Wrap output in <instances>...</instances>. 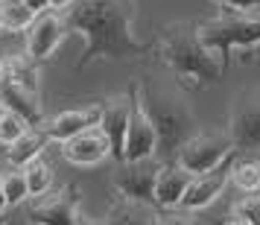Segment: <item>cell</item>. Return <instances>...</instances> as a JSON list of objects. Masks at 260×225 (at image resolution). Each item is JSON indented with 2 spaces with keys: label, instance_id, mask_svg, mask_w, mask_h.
<instances>
[{
  "label": "cell",
  "instance_id": "6da1fadb",
  "mask_svg": "<svg viewBox=\"0 0 260 225\" xmlns=\"http://www.w3.org/2000/svg\"><path fill=\"white\" fill-rule=\"evenodd\" d=\"M135 0H71L68 9H61V21L68 29L85 38L82 59L76 61V71H85L96 59H141L152 44H143L132 33L135 21Z\"/></svg>",
  "mask_w": 260,
  "mask_h": 225
},
{
  "label": "cell",
  "instance_id": "7a4b0ae2",
  "mask_svg": "<svg viewBox=\"0 0 260 225\" xmlns=\"http://www.w3.org/2000/svg\"><path fill=\"white\" fill-rule=\"evenodd\" d=\"M155 53L176 73L178 82L190 85V88L213 85L225 76L219 59L199 41L196 24H187V21H176V24L164 26L158 36V44H155Z\"/></svg>",
  "mask_w": 260,
  "mask_h": 225
},
{
  "label": "cell",
  "instance_id": "3957f363",
  "mask_svg": "<svg viewBox=\"0 0 260 225\" xmlns=\"http://www.w3.org/2000/svg\"><path fill=\"white\" fill-rule=\"evenodd\" d=\"M138 100L158 135V152L176 158L181 143L193 135V108L178 91L152 82H138Z\"/></svg>",
  "mask_w": 260,
  "mask_h": 225
},
{
  "label": "cell",
  "instance_id": "277c9868",
  "mask_svg": "<svg viewBox=\"0 0 260 225\" xmlns=\"http://www.w3.org/2000/svg\"><path fill=\"white\" fill-rule=\"evenodd\" d=\"M196 36L219 59L222 71H228L234 47L240 50L260 47V15L228 9V12L216 15V18H208V21L196 24Z\"/></svg>",
  "mask_w": 260,
  "mask_h": 225
},
{
  "label": "cell",
  "instance_id": "5b68a950",
  "mask_svg": "<svg viewBox=\"0 0 260 225\" xmlns=\"http://www.w3.org/2000/svg\"><path fill=\"white\" fill-rule=\"evenodd\" d=\"M231 155H234V143L228 132H199L181 143V149L176 152V164L187 170L190 176H199L231 161Z\"/></svg>",
  "mask_w": 260,
  "mask_h": 225
},
{
  "label": "cell",
  "instance_id": "8992f818",
  "mask_svg": "<svg viewBox=\"0 0 260 225\" xmlns=\"http://www.w3.org/2000/svg\"><path fill=\"white\" fill-rule=\"evenodd\" d=\"M228 138L234 143V152H260V88H248L234 97Z\"/></svg>",
  "mask_w": 260,
  "mask_h": 225
},
{
  "label": "cell",
  "instance_id": "52a82bcc",
  "mask_svg": "<svg viewBox=\"0 0 260 225\" xmlns=\"http://www.w3.org/2000/svg\"><path fill=\"white\" fill-rule=\"evenodd\" d=\"M26 219L29 225H79V190L68 184L36 196L26 208Z\"/></svg>",
  "mask_w": 260,
  "mask_h": 225
},
{
  "label": "cell",
  "instance_id": "ba28073f",
  "mask_svg": "<svg viewBox=\"0 0 260 225\" xmlns=\"http://www.w3.org/2000/svg\"><path fill=\"white\" fill-rule=\"evenodd\" d=\"M161 164L164 161H158V158L123 161V164H117V173H114V187L120 190V196L155 208V181H158Z\"/></svg>",
  "mask_w": 260,
  "mask_h": 225
},
{
  "label": "cell",
  "instance_id": "9c48e42d",
  "mask_svg": "<svg viewBox=\"0 0 260 225\" xmlns=\"http://www.w3.org/2000/svg\"><path fill=\"white\" fill-rule=\"evenodd\" d=\"M129 91H132V114H129V129H126L123 161H146V158L158 155V135H155L152 123H149L141 100H138V82H132Z\"/></svg>",
  "mask_w": 260,
  "mask_h": 225
},
{
  "label": "cell",
  "instance_id": "30bf717a",
  "mask_svg": "<svg viewBox=\"0 0 260 225\" xmlns=\"http://www.w3.org/2000/svg\"><path fill=\"white\" fill-rule=\"evenodd\" d=\"M103 106V114H100V132L106 135L108 149H111V158L123 164V149H126V129H129V114H132V91L126 94H114L108 97Z\"/></svg>",
  "mask_w": 260,
  "mask_h": 225
},
{
  "label": "cell",
  "instance_id": "8fae6325",
  "mask_svg": "<svg viewBox=\"0 0 260 225\" xmlns=\"http://www.w3.org/2000/svg\"><path fill=\"white\" fill-rule=\"evenodd\" d=\"M64 33H68V26H64L59 12H53V9L41 12L36 21H32V26L26 29V56L32 61L50 59V56L56 53V47L61 44Z\"/></svg>",
  "mask_w": 260,
  "mask_h": 225
},
{
  "label": "cell",
  "instance_id": "7c38bea8",
  "mask_svg": "<svg viewBox=\"0 0 260 225\" xmlns=\"http://www.w3.org/2000/svg\"><path fill=\"white\" fill-rule=\"evenodd\" d=\"M231 161H225L222 167H216L211 173H199V176L190 178L187 190H184V196H181V205L178 208H184V211H202V208H208L219 193L225 190V184L231 181Z\"/></svg>",
  "mask_w": 260,
  "mask_h": 225
},
{
  "label": "cell",
  "instance_id": "4fadbf2b",
  "mask_svg": "<svg viewBox=\"0 0 260 225\" xmlns=\"http://www.w3.org/2000/svg\"><path fill=\"white\" fill-rule=\"evenodd\" d=\"M61 158L76 167H96L106 158H111V149H108V141L100 132V126H94V129L79 132L68 141H61Z\"/></svg>",
  "mask_w": 260,
  "mask_h": 225
},
{
  "label": "cell",
  "instance_id": "5bb4252c",
  "mask_svg": "<svg viewBox=\"0 0 260 225\" xmlns=\"http://www.w3.org/2000/svg\"><path fill=\"white\" fill-rule=\"evenodd\" d=\"M100 114H103L100 103H91V106H85V108H71V111H61L56 117L44 120L41 132H44L47 141L61 143V141H68V138H73V135H79V132H88V129H94V126H100Z\"/></svg>",
  "mask_w": 260,
  "mask_h": 225
},
{
  "label": "cell",
  "instance_id": "9a60e30c",
  "mask_svg": "<svg viewBox=\"0 0 260 225\" xmlns=\"http://www.w3.org/2000/svg\"><path fill=\"white\" fill-rule=\"evenodd\" d=\"M0 106L6 111H12L24 120L29 129H41L44 126V111H41V100L36 94H29L18 85L0 79Z\"/></svg>",
  "mask_w": 260,
  "mask_h": 225
},
{
  "label": "cell",
  "instance_id": "2e32d148",
  "mask_svg": "<svg viewBox=\"0 0 260 225\" xmlns=\"http://www.w3.org/2000/svg\"><path fill=\"white\" fill-rule=\"evenodd\" d=\"M190 173L181 170L176 161H164L161 164V173H158V181H155V208H164V211H173L181 205V196L190 184Z\"/></svg>",
  "mask_w": 260,
  "mask_h": 225
},
{
  "label": "cell",
  "instance_id": "e0dca14e",
  "mask_svg": "<svg viewBox=\"0 0 260 225\" xmlns=\"http://www.w3.org/2000/svg\"><path fill=\"white\" fill-rule=\"evenodd\" d=\"M155 222V208L143 202H132L120 196L106 213V225H152Z\"/></svg>",
  "mask_w": 260,
  "mask_h": 225
},
{
  "label": "cell",
  "instance_id": "ac0fdd59",
  "mask_svg": "<svg viewBox=\"0 0 260 225\" xmlns=\"http://www.w3.org/2000/svg\"><path fill=\"white\" fill-rule=\"evenodd\" d=\"M44 143H47V138H44V132H41V129H29L26 135H21L15 143H9V146H6V161H9V167L24 170L29 161L41 158V152H44Z\"/></svg>",
  "mask_w": 260,
  "mask_h": 225
},
{
  "label": "cell",
  "instance_id": "d6986e66",
  "mask_svg": "<svg viewBox=\"0 0 260 225\" xmlns=\"http://www.w3.org/2000/svg\"><path fill=\"white\" fill-rule=\"evenodd\" d=\"M36 18L38 15L29 12L21 0H0V29L21 33V29H29Z\"/></svg>",
  "mask_w": 260,
  "mask_h": 225
},
{
  "label": "cell",
  "instance_id": "ffe728a7",
  "mask_svg": "<svg viewBox=\"0 0 260 225\" xmlns=\"http://www.w3.org/2000/svg\"><path fill=\"white\" fill-rule=\"evenodd\" d=\"M24 176H26V190H29V196L36 199L41 193H47L53 187V167L44 161V158H36V161H29L24 167Z\"/></svg>",
  "mask_w": 260,
  "mask_h": 225
},
{
  "label": "cell",
  "instance_id": "44dd1931",
  "mask_svg": "<svg viewBox=\"0 0 260 225\" xmlns=\"http://www.w3.org/2000/svg\"><path fill=\"white\" fill-rule=\"evenodd\" d=\"M0 184H3V196H6V205H21L24 199H29L24 170L12 167V170L0 173Z\"/></svg>",
  "mask_w": 260,
  "mask_h": 225
},
{
  "label": "cell",
  "instance_id": "7402d4cb",
  "mask_svg": "<svg viewBox=\"0 0 260 225\" xmlns=\"http://www.w3.org/2000/svg\"><path fill=\"white\" fill-rule=\"evenodd\" d=\"M231 181L246 193H257L260 190V161H243V164L231 167Z\"/></svg>",
  "mask_w": 260,
  "mask_h": 225
},
{
  "label": "cell",
  "instance_id": "603a6c76",
  "mask_svg": "<svg viewBox=\"0 0 260 225\" xmlns=\"http://www.w3.org/2000/svg\"><path fill=\"white\" fill-rule=\"evenodd\" d=\"M26 132H29V126H26L18 114H12V111H3V114H0V143H3V146L15 143L21 135H26Z\"/></svg>",
  "mask_w": 260,
  "mask_h": 225
},
{
  "label": "cell",
  "instance_id": "cb8c5ba5",
  "mask_svg": "<svg viewBox=\"0 0 260 225\" xmlns=\"http://www.w3.org/2000/svg\"><path fill=\"white\" fill-rule=\"evenodd\" d=\"M231 211L240 213V216H246L251 225H260V193H251L246 199H240Z\"/></svg>",
  "mask_w": 260,
  "mask_h": 225
},
{
  "label": "cell",
  "instance_id": "d4e9b609",
  "mask_svg": "<svg viewBox=\"0 0 260 225\" xmlns=\"http://www.w3.org/2000/svg\"><path fill=\"white\" fill-rule=\"evenodd\" d=\"M152 225H199V219H196L190 211H184V213L164 211V213H155V222Z\"/></svg>",
  "mask_w": 260,
  "mask_h": 225
},
{
  "label": "cell",
  "instance_id": "484cf974",
  "mask_svg": "<svg viewBox=\"0 0 260 225\" xmlns=\"http://www.w3.org/2000/svg\"><path fill=\"white\" fill-rule=\"evenodd\" d=\"M225 9H234V12H248V9H260V0H213Z\"/></svg>",
  "mask_w": 260,
  "mask_h": 225
},
{
  "label": "cell",
  "instance_id": "4316f807",
  "mask_svg": "<svg viewBox=\"0 0 260 225\" xmlns=\"http://www.w3.org/2000/svg\"><path fill=\"white\" fill-rule=\"evenodd\" d=\"M21 3H24L29 12H36V15H41V12H47L50 9V0H21Z\"/></svg>",
  "mask_w": 260,
  "mask_h": 225
},
{
  "label": "cell",
  "instance_id": "83f0119b",
  "mask_svg": "<svg viewBox=\"0 0 260 225\" xmlns=\"http://www.w3.org/2000/svg\"><path fill=\"white\" fill-rule=\"evenodd\" d=\"M222 225H251V222H248L246 216H240V213L231 211V213H228V216L222 219Z\"/></svg>",
  "mask_w": 260,
  "mask_h": 225
},
{
  "label": "cell",
  "instance_id": "f1b7e54d",
  "mask_svg": "<svg viewBox=\"0 0 260 225\" xmlns=\"http://www.w3.org/2000/svg\"><path fill=\"white\" fill-rule=\"evenodd\" d=\"M71 6V0H50V9L53 12H61V9H68Z\"/></svg>",
  "mask_w": 260,
  "mask_h": 225
},
{
  "label": "cell",
  "instance_id": "f546056e",
  "mask_svg": "<svg viewBox=\"0 0 260 225\" xmlns=\"http://www.w3.org/2000/svg\"><path fill=\"white\" fill-rule=\"evenodd\" d=\"M6 208H9V205H6V196H3V184H0V211L6 213Z\"/></svg>",
  "mask_w": 260,
  "mask_h": 225
},
{
  "label": "cell",
  "instance_id": "4dcf8cb0",
  "mask_svg": "<svg viewBox=\"0 0 260 225\" xmlns=\"http://www.w3.org/2000/svg\"><path fill=\"white\" fill-rule=\"evenodd\" d=\"M0 225H6V216H3V211H0Z\"/></svg>",
  "mask_w": 260,
  "mask_h": 225
},
{
  "label": "cell",
  "instance_id": "1f68e13d",
  "mask_svg": "<svg viewBox=\"0 0 260 225\" xmlns=\"http://www.w3.org/2000/svg\"><path fill=\"white\" fill-rule=\"evenodd\" d=\"M79 225H96V222H82V219H79Z\"/></svg>",
  "mask_w": 260,
  "mask_h": 225
},
{
  "label": "cell",
  "instance_id": "d6a6232c",
  "mask_svg": "<svg viewBox=\"0 0 260 225\" xmlns=\"http://www.w3.org/2000/svg\"><path fill=\"white\" fill-rule=\"evenodd\" d=\"M0 33H3V29H0Z\"/></svg>",
  "mask_w": 260,
  "mask_h": 225
}]
</instances>
